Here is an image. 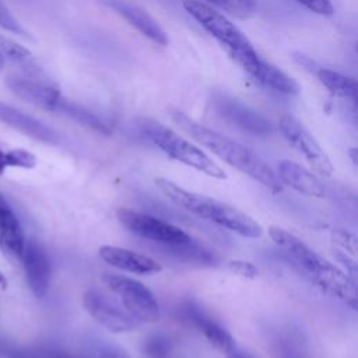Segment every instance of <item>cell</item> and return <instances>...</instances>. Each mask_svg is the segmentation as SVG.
<instances>
[{
    "instance_id": "ba28073f",
    "label": "cell",
    "mask_w": 358,
    "mask_h": 358,
    "mask_svg": "<svg viewBox=\"0 0 358 358\" xmlns=\"http://www.w3.org/2000/svg\"><path fill=\"white\" fill-rule=\"evenodd\" d=\"M83 303L85 310L109 331L124 333L140 326L116 295L113 296V294L98 287H91L84 292Z\"/></svg>"
},
{
    "instance_id": "7a4b0ae2",
    "label": "cell",
    "mask_w": 358,
    "mask_h": 358,
    "mask_svg": "<svg viewBox=\"0 0 358 358\" xmlns=\"http://www.w3.org/2000/svg\"><path fill=\"white\" fill-rule=\"evenodd\" d=\"M268 236L323 291L355 309L357 289L355 282L348 274L284 228H268Z\"/></svg>"
},
{
    "instance_id": "f546056e",
    "label": "cell",
    "mask_w": 358,
    "mask_h": 358,
    "mask_svg": "<svg viewBox=\"0 0 358 358\" xmlns=\"http://www.w3.org/2000/svg\"><path fill=\"white\" fill-rule=\"evenodd\" d=\"M96 358H131V357L124 348L113 344H106L101 347V351Z\"/></svg>"
},
{
    "instance_id": "3957f363",
    "label": "cell",
    "mask_w": 358,
    "mask_h": 358,
    "mask_svg": "<svg viewBox=\"0 0 358 358\" xmlns=\"http://www.w3.org/2000/svg\"><path fill=\"white\" fill-rule=\"evenodd\" d=\"M155 186L175 206L200 218L214 222L243 238H260L263 235V228L257 221L225 201L187 190L165 178H157Z\"/></svg>"
},
{
    "instance_id": "f1b7e54d",
    "label": "cell",
    "mask_w": 358,
    "mask_h": 358,
    "mask_svg": "<svg viewBox=\"0 0 358 358\" xmlns=\"http://www.w3.org/2000/svg\"><path fill=\"white\" fill-rule=\"evenodd\" d=\"M333 239L336 243L343 246L345 250H350L352 255L355 253V239L350 232H345L343 229H336L333 232Z\"/></svg>"
},
{
    "instance_id": "9c48e42d",
    "label": "cell",
    "mask_w": 358,
    "mask_h": 358,
    "mask_svg": "<svg viewBox=\"0 0 358 358\" xmlns=\"http://www.w3.org/2000/svg\"><path fill=\"white\" fill-rule=\"evenodd\" d=\"M278 127L285 140L305 157L316 173L326 178L333 173L334 168L329 155L296 117L284 115L278 122Z\"/></svg>"
},
{
    "instance_id": "6da1fadb",
    "label": "cell",
    "mask_w": 358,
    "mask_h": 358,
    "mask_svg": "<svg viewBox=\"0 0 358 358\" xmlns=\"http://www.w3.org/2000/svg\"><path fill=\"white\" fill-rule=\"evenodd\" d=\"M169 115L179 129L187 133L203 147L210 150L220 159L225 161L228 165L236 168L252 179L260 182L273 193L281 192L282 183L280 182L277 173L252 150L224 134L201 126L178 109H171Z\"/></svg>"
},
{
    "instance_id": "e0dca14e",
    "label": "cell",
    "mask_w": 358,
    "mask_h": 358,
    "mask_svg": "<svg viewBox=\"0 0 358 358\" xmlns=\"http://www.w3.org/2000/svg\"><path fill=\"white\" fill-rule=\"evenodd\" d=\"M24 246L25 236L22 227L0 193V248L7 255L21 257Z\"/></svg>"
},
{
    "instance_id": "603a6c76",
    "label": "cell",
    "mask_w": 358,
    "mask_h": 358,
    "mask_svg": "<svg viewBox=\"0 0 358 358\" xmlns=\"http://www.w3.org/2000/svg\"><path fill=\"white\" fill-rule=\"evenodd\" d=\"M0 52L3 56L21 66H31V52L18 42L0 35Z\"/></svg>"
},
{
    "instance_id": "484cf974",
    "label": "cell",
    "mask_w": 358,
    "mask_h": 358,
    "mask_svg": "<svg viewBox=\"0 0 358 358\" xmlns=\"http://www.w3.org/2000/svg\"><path fill=\"white\" fill-rule=\"evenodd\" d=\"M228 268L231 273L249 280H253L259 275V268L253 263L245 260H231L228 262Z\"/></svg>"
},
{
    "instance_id": "7402d4cb",
    "label": "cell",
    "mask_w": 358,
    "mask_h": 358,
    "mask_svg": "<svg viewBox=\"0 0 358 358\" xmlns=\"http://www.w3.org/2000/svg\"><path fill=\"white\" fill-rule=\"evenodd\" d=\"M222 11L238 17L249 18L257 7V0H208Z\"/></svg>"
},
{
    "instance_id": "1f68e13d",
    "label": "cell",
    "mask_w": 358,
    "mask_h": 358,
    "mask_svg": "<svg viewBox=\"0 0 358 358\" xmlns=\"http://www.w3.org/2000/svg\"><path fill=\"white\" fill-rule=\"evenodd\" d=\"M4 154H6V151H3L1 150V147H0V175L4 172V169L7 168V165H6V157H4Z\"/></svg>"
},
{
    "instance_id": "5bb4252c",
    "label": "cell",
    "mask_w": 358,
    "mask_h": 358,
    "mask_svg": "<svg viewBox=\"0 0 358 358\" xmlns=\"http://www.w3.org/2000/svg\"><path fill=\"white\" fill-rule=\"evenodd\" d=\"M103 3L108 7H110L115 13L122 15L130 25L138 29L144 36L151 39L154 43L161 46L168 45V36L165 31L145 10L124 0H103Z\"/></svg>"
},
{
    "instance_id": "2e32d148",
    "label": "cell",
    "mask_w": 358,
    "mask_h": 358,
    "mask_svg": "<svg viewBox=\"0 0 358 358\" xmlns=\"http://www.w3.org/2000/svg\"><path fill=\"white\" fill-rule=\"evenodd\" d=\"M277 176L282 185H287L301 194L310 197H324L326 190L320 179L306 168L289 159H282L277 165Z\"/></svg>"
},
{
    "instance_id": "7c38bea8",
    "label": "cell",
    "mask_w": 358,
    "mask_h": 358,
    "mask_svg": "<svg viewBox=\"0 0 358 358\" xmlns=\"http://www.w3.org/2000/svg\"><path fill=\"white\" fill-rule=\"evenodd\" d=\"M21 257L32 294L36 298H43L50 284V262L45 249L36 241L31 239L25 243Z\"/></svg>"
},
{
    "instance_id": "cb8c5ba5",
    "label": "cell",
    "mask_w": 358,
    "mask_h": 358,
    "mask_svg": "<svg viewBox=\"0 0 358 358\" xmlns=\"http://www.w3.org/2000/svg\"><path fill=\"white\" fill-rule=\"evenodd\" d=\"M4 157H6L7 166H18V168L31 169L36 165V157L32 152L22 150V148L6 151Z\"/></svg>"
},
{
    "instance_id": "4316f807",
    "label": "cell",
    "mask_w": 358,
    "mask_h": 358,
    "mask_svg": "<svg viewBox=\"0 0 358 358\" xmlns=\"http://www.w3.org/2000/svg\"><path fill=\"white\" fill-rule=\"evenodd\" d=\"M0 27L6 31L14 32L17 35L27 36L25 29L20 25V22L13 17V14L8 11V8L0 1Z\"/></svg>"
},
{
    "instance_id": "277c9868",
    "label": "cell",
    "mask_w": 358,
    "mask_h": 358,
    "mask_svg": "<svg viewBox=\"0 0 358 358\" xmlns=\"http://www.w3.org/2000/svg\"><path fill=\"white\" fill-rule=\"evenodd\" d=\"M183 7L243 70L249 71L260 59L250 41L224 14L199 0H185Z\"/></svg>"
},
{
    "instance_id": "d6a6232c",
    "label": "cell",
    "mask_w": 358,
    "mask_h": 358,
    "mask_svg": "<svg viewBox=\"0 0 358 358\" xmlns=\"http://www.w3.org/2000/svg\"><path fill=\"white\" fill-rule=\"evenodd\" d=\"M0 287L1 288H6L7 287V280H6V277L0 273Z\"/></svg>"
},
{
    "instance_id": "44dd1931",
    "label": "cell",
    "mask_w": 358,
    "mask_h": 358,
    "mask_svg": "<svg viewBox=\"0 0 358 358\" xmlns=\"http://www.w3.org/2000/svg\"><path fill=\"white\" fill-rule=\"evenodd\" d=\"M319 81L333 94L337 96H343V98H357V92H358V87H357V81L351 77H347L338 71L330 70V69H324V67H319L316 71Z\"/></svg>"
},
{
    "instance_id": "d6986e66",
    "label": "cell",
    "mask_w": 358,
    "mask_h": 358,
    "mask_svg": "<svg viewBox=\"0 0 358 358\" xmlns=\"http://www.w3.org/2000/svg\"><path fill=\"white\" fill-rule=\"evenodd\" d=\"M189 317L192 323L199 329V331L203 333V336L208 340V343L221 352L225 354L236 344L232 336L218 322L207 316L204 312L199 309H192L189 310Z\"/></svg>"
},
{
    "instance_id": "8fae6325",
    "label": "cell",
    "mask_w": 358,
    "mask_h": 358,
    "mask_svg": "<svg viewBox=\"0 0 358 358\" xmlns=\"http://www.w3.org/2000/svg\"><path fill=\"white\" fill-rule=\"evenodd\" d=\"M6 84L18 98L49 112H57L64 98L52 84L32 77H8Z\"/></svg>"
},
{
    "instance_id": "30bf717a",
    "label": "cell",
    "mask_w": 358,
    "mask_h": 358,
    "mask_svg": "<svg viewBox=\"0 0 358 358\" xmlns=\"http://www.w3.org/2000/svg\"><path fill=\"white\" fill-rule=\"evenodd\" d=\"M211 103L215 112L222 119L228 120L243 131L255 136H262L268 134L273 130V124L267 117L227 94L215 92L213 95Z\"/></svg>"
},
{
    "instance_id": "ffe728a7",
    "label": "cell",
    "mask_w": 358,
    "mask_h": 358,
    "mask_svg": "<svg viewBox=\"0 0 358 358\" xmlns=\"http://www.w3.org/2000/svg\"><path fill=\"white\" fill-rule=\"evenodd\" d=\"M57 113H63V115L69 116L70 119L76 120L77 123H80L81 126L91 129L94 131H98L101 134H110V131H112L110 127L101 117H98L94 112H91L90 109H87L70 99L63 98Z\"/></svg>"
},
{
    "instance_id": "ac0fdd59",
    "label": "cell",
    "mask_w": 358,
    "mask_h": 358,
    "mask_svg": "<svg viewBox=\"0 0 358 358\" xmlns=\"http://www.w3.org/2000/svg\"><path fill=\"white\" fill-rule=\"evenodd\" d=\"M256 81L263 84L267 88H271L277 92L294 95L299 92L298 83L285 74L282 70L275 67L274 64L263 60L262 57L256 62V64L248 71Z\"/></svg>"
},
{
    "instance_id": "836d02e7",
    "label": "cell",
    "mask_w": 358,
    "mask_h": 358,
    "mask_svg": "<svg viewBox=\"0 0 358 358\" xmlns=\"http://www.w3.org/2000/svg\"><path fill=\"white\" fill-rule=\"evenodd\" d=\"M3 69H4V56L0 52V73L3 71Z\"/></svg>"
},
{
    "instance_id": "8992f818",
    "label": "cell",
    "mask_w": 358,
    "mask_h": 358,
    "mask_svg": "<svg viewBox=\"0 0 358 358\" xmlns=\"http://www.w3.org/2000/svg\"><path fill=\"white\" fill-rule=\"evenodd\" d=\"M102 281L140 324L159 320L161 312L158 301L143 282L131 277L112 273H103Z\"/></svg>"
},
{
    "instance_id": "4fadbf2b",
    "label": "cell",
    "mask_w": 358,
    "mask_h": 358,
    "mask_svg": "<svg viewBox=\"0 0 358 358\" xmlns=\"http://www.w3.org/2000/svg\"><path fill=\"white\" fill-rule=\"evenodd\" d=\"M99 256L105 263L110 264L112 267L133 274L148 275L159 273L162 270V266L157 260L120 246L103 245L99 248Z\"/></svg>"
},
{
    "instance_id": "d4e9b609",
    "label": "cell",
    "mask_w": 358,
    "mask_h": 358,
    "mask_svg": "<svg viewBox=\"0 0 358 358\" xmlns=\"http://www.w3.org/2000/svg\"><path fill=\"white\" fill-rule=\"evenodd\" d=\"M169 347H171L169 340L162 334H155V336L150 337L147 341H144L145 354H148L150 357H154V358L166 355L169 351Z\"/></svg>"
},
{
    "instance_id": "52a82bcc",
    "label": "cell",
    "mask_w": 358,
    "mask_h": 358,
    "mask_svg": "<svg viewBox=\"0 0 358 358\" xmlns=\"http://www.w3.org/2000/svg\"><path fill=\"white\" fill-rule=\"evenodd\" d=\"M116 217L129 232L165 248L183 246L193 242L192 236L179 227L150 214L122 207L116 211Z\"/></svg>"
},
{
    "instance_id": "83f0119b",
    "label": "cell",
    "mask_w": 358,
    "mask_h": 358,
    "mask_svg": "<svg viewBox=\"0 0 358 358\" xmlns=\"http://www.w3.org/2000/svg\"><path fill=\"white\" fill-rule=\"evenodd\" d=\"M296 1L316 14H320V15L333 14V6L329 0H296Z\"/></svg>"
},
{
    "instance_id": "4dcf8cb0",
    "label": "cell",
    "mask_w": 358,
    "mask_h": 358,
    "mask_svg": "<svg viewBox=\"0 0 358 358\" xmlns=\"http://www.w3.org/2000/svg\"><path fill=\"white\" fill-rule=\"evenodd\" d=\"M225 357L227 358H256L253 354H250L249 351L238 347L236 344L229 351L225 352Z\"/></svg>"
},
{
    "instance_id": "9a60e30c",
    "label": "cell",
    "mask_w": 358,
    "mask_h": 358,
    "mask_svg": "<svg viewBox=\"0 0 358 358\" xmlns=\"http://www.w3.org/2000/svg\"><path fill=\"white\" fill-rule=\"evenodd\" d=\"M0 122L42 143L57 144L60 141L59 134L52 127L3 102H0Z\"/></svg>"
},
{
    "instance_id": "5b68a950",
    "label": "cell",
    "mask_w": 358,
    "mask_h": 358,
    "mask_svg": "<svg viewBox=\"0 0 358 358\" xmlns=\"http://www.w3.org/2000/svg\"><path fill=\"white\" fill-rule=\"evenodd\" d=\"M141 127L147 137L168 157L214 179H227L225 172L199 147L159 122L145 119Z\"/></svg>"
}]
</instances>
